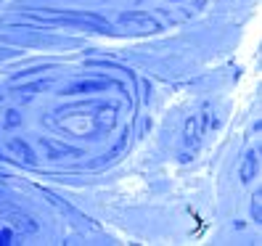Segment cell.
I'll return each instance as SVG.
<instances>
[{
  "mask_svg": "<svg viewBox=\"0 0 262 246\" xmlns=\"http://www.w3.org/2000/svg\"><path fill=\"white\" fill-rule=\"evenodd\" d=\"M0 243H8V233H0Z\"/></svg>",
  "mask_w": 262,
  "mask_h": 246,
  "instance_id": "obj_1",
  "label": "cell"
}]
</instances>
